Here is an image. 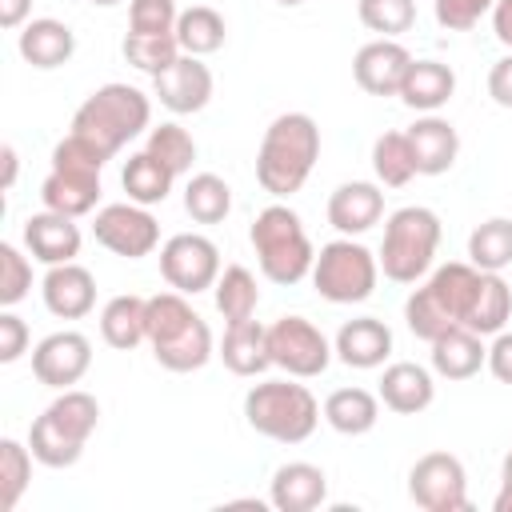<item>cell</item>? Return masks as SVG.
Returning <instances> with one entry per match:
<instances>
[{
  "label": "cell",
  "instance_id": "6da1fadb",
  "mask_svg": "<svg viewBox=\"0 0 512 512\" xmlns=\"http://www.w3.org/2000/svg\"><path fill=\"white\" fill-rule=\"evenodd\" d=\"M316 160H320L316 120L308 112H280L264 128V140L256 148V184L268 196L288 200L308 184Z\"/></svg>",
  "mask_w": 512,
  "mask_h": 512
},
{
  "label": "cell",
  "instance_id": "7a4b0ae2",
  "mask_svg": "<svg viewBox=\"0 0 512 512\" xmlns=\"http://www.w3.org/2000/svg\"><path fill=\"white\" fill-rule=\"evenodd\" d=\"M148 344L168 372H196L212 360V328L176 288L148 296Z\"/></svg>",
  "mask_w": 512,
  "mask_h": 512
},
{
  "label": "cell",
  "instance_id": "3957f363",
  "mask_svg": "<svg viewBox=\"0 0 512 512\" xmlns=\"http://www.w3.org/2000/svg\"><path fill=\"white\" fill-rule=\"evenodd\" d=\"M476 288H480V268H476V264H468V260L440 264V268H436L420 288H412V296L404 300V324H408V332L432 344L440 332L464 324L468 312H472Z\"/></svg>",
  "mask_w": 512,
  "mask_h": 512
},
{
  "label": "cell",
  "instance_id": "277c9868",
  "mask_svg": "<svg viewBox=\"0 0 512 512\" xmlns=\"http://www.w3.org/2000/svg\"><path fill=\"white\" fill-rule=\"evenodd\" d=\"M100 424V404L92 392L64 388L28 428V448L44 468H72L84 456L88 436Z\"/></svg>",
  "mask_w": 512,
  "mask_h": 512
},
{
  "label": "cell",
  "instance_id": "5b68a950",
  "mask_svg": "<svg viewBox=\"0 0 512 512\" xmlns=\"http://www.w3.org/2000/svg\"><path fill=\"white\" fill-rule=\"evenodd\" d=\"M148 120H152V100H148L140 88L112 80V84H100V88L76 108L72 132L84 136L88 144H96V148L112 160L128 140H136V136L148 128Z\"/></svg>",
  "mask_w": 512,
  "mask_h": 512
},
{
  "label": "cell",
  "instance_id": "8992f818",
  "mask_svg": "<svg viewBox=\"0 0 512 512\" xmlns=\"http://www.w3.org/2000/svg\"><path fill=\"white\" fill-rule=\"evenodd\" d=\"M248 240L256 248V264L272 284H300L304 276H312V260L316 248L304 232V220L288 208V204H268L264 212H256Z\"/></svg>",
  "mask_w": 512,
  "mask_h": 512
},
{
  "label": "cell",
  "instance_id": "52a82bcc",
  "mask_svg": "<svg viewBox=\"0 0 512 512\" xmlns=\"http://www.w3.org/2000/svg\"><path fill=\"white\" fill-rule=\"evenodd\" d=\"M108 156L88 144L84 136L68 132L56 148H52V172L44 176L40 184V200L44 208L52 212H64V216H88L100 200V172H104Z\"/></svg>",
  "mask_w": 512,
  "mask_h": 512
},
{
  "label": "cell",
  "instance_id": "ba28073f",
  "mask_svg": "<svg viewBox=\"0 0 512 512\" xmlns=\"http://www.w3.org/2000/svg\"><path fill=\"white\" fill-rule=\"evenodd\" d=\"M320 404L316 396L292 380H264L252 384L244 396V420L252 432L276 440V444H304L316 424H320Z\"/></svg>",
  "mask_w": 512,
  "mask_h": 512
},
{
  "label": "cell",
  "instance_id": "9c48e42d",
  "mask_svg": "<svg viewBox=\"0 0 512 512\" xmlns=\"http://www.w3.org/2000/svg\"><path fill=\"white\" fill-rule=\"evenodd\" d=\"M440 248V216L424 204H408L396 208L384 224V240H380V272L396 284H416L420 276H428L432 260Z\"/></svg>",
  "mask_w": 512,
  "mask_h": 512
},
{
  "label": "cell",
  "instance_id": "30bf717a",
  "mask_svg": "<svg viewBox=\"0 0 512 512\" xmlns=\"http://www.w3.org/2000/svg\"><path fill=\"white\" fill-rule=\"evenodd\" d=\"M380 280V260L376 252H368L360 240L340 236L328 240L316 260H312V288L328 300V304H360L372 296Z\"/></svg>",
  "mask_w": 512,
  "mask_h": 512
},
{
  "label": "cell",
  "instance_id": "8fae6325",
  "mask_svg": "<svg viewBox=\"0 0 512 512\" xmlns=\"http://www.w3.org/2000/svg\"><path fill=\"white\" fill-rule=\"evenodd\" d=\"M268 356L276 368H284L296 380L324 376L332 364V344L328 336L308 320V316H280L268 324Z\"/></svg>",
  "mask_w": 512,
  "mask_h": 512
},
{
  "label": "cell",
  "instance_id": "7c38bea8",
  "mask_svg": "<svg viewBox=\"0 0 512 512\" xmlns=\"http://www.w3.org/2000/svg\"><path fill=\"white\" fill-rule=\"evenodd\" d=\"M408 496L424 512H468V472L452 452H424L408 468Z\"/></svg>",
  "mask_w": 512,
  "mask_h": 512
},
{
  "label": "cell",
  "instance_id": "4fadbf2b",
  "mask_svg": "<svg viewBox=\"0 0 512 512\" xmlns=\"http://www.w3.org/2000/svg\"><path fill=\"white\" fill-rule=\"evenodd\" d=\"M220 272V248L200 232H176L160 244V276L184 296L208 292Z\"/></svg>",
  "mask_w": 512,
  "mask_h": 512
},
{
  "label": "cell",
  "instance_id": "5bb4252c",
  "mask_svg": "<svg viewBox=\"0 0 512 512\" xmlns=\"http://www.w3.org/2000/svg\"><path fill=\"white\" fill-rule=\"evenodd\" d=\"M92 236H96V244H104L112 256H124V260H140L160 248V224L136 200L104 204L92 220Z\"/></svg>",
  "mask_w": 512,
  "mask_h": 512
},
{
  "label": "cell",
  "instance_id": "9a60e30c",
  "mask_svg": "<svg viewBox=\"0 0 512 512\" xmlns=\"http://www.w3.org/2000/svg\"><path fill=\"white\" fill-rule=\"evenodd\" d=\"M92 368V340L76 328L64 332H48L36 348H32V376L56 392L72 388L84 380V372Z\"/></svg>",
  "mask_w": 512,
  "mask_h": 512
},
{
  "label": "cell",
  "instance_id": "2e32d148",
  "mask_svg": "<svg viewBox=\"0 0 512 512\" xmlns=\"http://www.w3.org/2000/svg\"><path fill=\"white\" fill-rule=\"evenodd\" d=\"M212 88H216L212 68L204 64V56H188V52H180L160 76H152V96L176 116H192L208 108Z\"/></svg>",
  "mask_w": 512,
  "mask_h": 512
},
{
  "label": "cell",
  "instance_id": "e0dca14e",
  "mask_svg": "<svg viewBox=\"0 0 512 512\" xmlns=\"http://www.w3.org/2000/svg\"><path fill=\"white\" fill-rule=\"evenodd\" d=\"M416 56L400 44V40H368L356 56H352V76L368 96H400V84L408 76V64Z\"/></svg>",
  "mask_w": 512,
  "mask_h": 512
},
{
  "label": "cell",
  "instance_id": "ac0fdd59",
  "mask_svg": "<svg viewBox=\"0 0 512 512\" xmlns=\"http://www.w3.org/2000/svg\"><path fill=\"white\" fill-rule=\"evenodd\" d=\"M80 244H84V236H80L76 216H64V212L44 208V212H32L24 220V248H28L32 260H40L48 268L76 260L80 256Z\"/></svg>",
  "mask_w": 512,
  "mask_h": 512
},
{
  "label": "cell",
  "instance_id": "d6986e66",
  "mask_svg": "<svg viewBox=\"0 0 512 512\" xmlns=\"http://www.w3.org/2000/svg\"><path fill=\"white\" fill-rule=\"evenodd\" d=\"M40 296L56 320H80L96 308V276L76 260L52 264L40 280Z\"/></svg>",
  "mask_w": 512,
  "mask_h": 512
},
{
  "label": "cell",
  "instance_id": "ffe728a7",
  "mask_svg": "<svg viewBox=\"0 0 512 512\" xmlns=\"http://www.w3.org/2000/svg\"><path fill=\"white\" fill-rule=\"evenodd\" d=\"M328 500V476L320 464L288 460L268 480V504L280 512H312Z\"/></svg>",
  "mask_w": 512,
  "mask_h": 512
},
{
  "label": "cell",
  "instance_id": "44dd1931",
  "mask_svg": "<svg viewBox=\"0 0 512 512\" xmlns=\"http://www.w3.org/2000/svg\"><path fill=\"white\" fill-rule=\"evenodd\" d=\"M384 216V192L372 180H344L328 196V224L340 236H364Z\"/></svg>",
  "mask_w": 512,
  "mask_h": 512
},
{
  "label": "cell",
  "instance_id": "7402d4cb",
  "mask_svg": "<svg viewBox=\"0 0 512 512\" xmlns=\"http://www.w3.org/2000/svg\"><path fill=\"white\" fill-rule=\"evenodd\" d=\"M332 352L340 364L348 368H380L388 356H392V328L376 316H356V320H344L336 340H332Z\"/></svg>",
  "mask_w": 512,
  "mask_h": 512
},
{
  "label": "cell",
  "instance_id": "603a6c76",
  "mask_svg": "<svg viewBox=\"0 0 512 512\" xmlns=\"http://www.w3.org/2000/svg\"><path fill=\"white\" fill-rule=\"evenodd\" d=\"M408 144H412L416 176H444L456 164V156H460V132L444 116H436V112L420 116L408 128Z\"/></svg>",
  "mask_w": 512,
  "mask_h": 512
},
{
  "label": "cell",
  "instance_id": "cb8c5ba5",
  "mask_svg": "<svg viewBox=\"0 0 512 512\" xmlns=\"http://www.w3.org/2000/svg\"><path fill=\"white\" fill-rule=\"evenodd\" d=\"M16 48L20 56L40 68V72H52V68H64L72 56H76V32L64 24V20H52V16H36L20 28L16 36Z\"/></svg>",
  "mask_w": 512,
  "mask_h": 512
},
{
  "label": "cell",
  "instance_id": "d4e9b609",
  "mask_svg": "<svg viewBox=\"0 0 512 512\" xmlns=\"http://www.w3.org/2000/svg\"><path fill=\"white\" fill-rule=\"evenodd\" d=\"M380 404L396 416H416L424 412L432 400H436V384H432V372L424 364H412V360H396L384 368L380 376Z\"/></svg>",
  "mask_w": 512,
  "mask_h": 512
},
{
  "label": "cell",
  "instance_id": "484cf974",
  "mask_svg": "<svg viewBox=\"0 0 512 512\" xmlns=\"http://www.w3.org/2000/svg\"><path fill=\"white\" fill-rule=\"evenodd\" d=\"M484 364H488L484 336L464 324H456L432 340V372L444 380H472Z\"/></svg>",
  "mask_w": 512,
  "mask_h": 512
},
{
  "label": "cell",
  "instance_id": "4316f807",
  "mask_svg": "<svg viewBox=\"0 0 512 512\" xmlns=\"http://www.w3.org/2000/svg\"><path fill=\"white\" fill-rule=\"evenodd\" d=\"M452 92H456V72L444 60H412L400 84V100L420 116L440 112L452 100Z\"/></svg>",
  "mask_w": 512,
  "mask_h": 512
},
{
  "label": "cell",
  "instance_id": "83f0119b",
  "mask_svg": "<svg viewBox=\"0 0 512 512\" xmlns=\"http://www.w3.org/2000/svg\"><path fill=\"white\" fill-rule=\"evenodd\" d=\"M224 368L232 376H260L264 368H272V356H268V328L260 320H236L224 328V340H220V352Z\"/></svg>",
  "mask_w": 512,
  "mask_h": 512
},
{
  "label": "cell",
  "instance_id": "f1b7e54d",
  "mask_svg": "<svg viewBox=\"0 0 512 512\" xmlns=\"http://www.w3.org/2000/svg\"><path fill=\"white\" fill-rule=\"evenodd\" d=\"M100 336L116 352H132L148 340V300L136 292H120L100 308Z\"/></svg>",
  "mask_w": 512,
  "mask_h": 512
},
{
  "label": "cell",
  "instance_id": "f546056e",
  "mask_svg": "<svg viewBox=\"0 0 512 512\" xmlns=\"http://www.w3.org/2000/svg\"><path fill=\"white\" fill-rule=\"evenodd\" d=\"M324 420L340 436H364L380 420V396L368 388H336L324 400Z\"/></svg>",
  "mask_w": 512,
  "mask_h": 512
},
{
  "label": "cell",
  "instance_id": "4dcf8cb0",
  "mask_svg": "<svg viewBox=\"0 0 512 512\" xmlns=\"http://www.w3.org/2000/svg\"><path fill=\"white\" fill-rule=\"evenodd\" d=\"M120 184H124L128 200L152 208V204H164V200H168V192H172V184H176V172H172L168 164H160L152 152L140 148V152L128 156V164H124V172H120Z\"/></svg>",
  "mask_w": 512,
  "mask_h": 512
},
{
  "label": "cell",
  "instance_id": "1f68e13d",
  "mask_svg": "<svg viewBox=\"0 0 512 512\" xmlns=\"http://www.w3.org/2000/svg\"><path fill=\"white\" fill-rule=\"evenodd\" d=\"M508 316H512V288L504 284L500 272H480V288H476L464 328H472L480 336H496V332H504Z\"/></svg>",
  "mask_w": 512,
  "mask_h": 512
},
{
  "label": "cell",
  "instance_id": "d6a6232c",
  "mask_svg": "<svg viewBox=\"0 0 512 512\" xmlns=\"http://www.w3.org/2000/svg\"><path fill=\"white\" fill-rule=\"evenodd\" d=\"M224 36H228V24L208 4H192L176 20V40H180V52H188V56H212V52H220L224 48Z\"/></svg>",
  "mask_w": 512,
  "mask_h": 512
},
{
  "label": "cell",
  "instance_id": "836d02e7",
  "mask_svg": "<svg viewBox=\"0 0 512 512\" xmlns=\"http://www.w3.org/2000/svg\"><path fill=\"white\" fill-rule=\"evenodd\" d=\"M212 296H216V312L236 324V320H252L256 316V304H260V288H256V276L244 268V264H228L216 284H212Z\"/></svg>",
  "mask_w": 512,
  "mask_h": 512
},
{
  "label": "cell",
  "instance_id": "e575fe53",
  "mask_svg": "<svg viewBox=\"0 0 512 512\" xmlns=\"http://www.w3.org/2000/svg\"><path fill=\"white\" fill-rule=\"evenodd\" d=\"M468 264H476L480 272H504L512 264V220L508 216H492L472 228Z\"/></svg>",
  "mask_w": 512,
  "mask_h": 512
},
{
  "label": "cell",
  "instance_id": "d590c367",
  "mask_svg": "<svg viewBox=\"0 0 512 512\" xmlns=\"http://www.w3.org/2000/svg\"><path fill=\"white\" fill-rule=\"evenodd\" d=\"M184 212L196 224H220L232 212V188H228V180L216 176V172H196L184 184Z\"/></svg>",
  "mask_w": 512,
  "mask_h": 512
},
{
  "label": "cell",
  "instance_id": "8d00e7d4",
  "mask_svg": "<svg viewBox=\"0 0 512 512\" xmlns=\"http://www.w3.org/2000/svg\"><path fill=\"white\" fill-rule=\"evenodd\" d=\"M372 172H376V180L384 188H404L416 176L408 132H380L372 140Z\"/></svg>",
  "mask_w": 512,
  "mask_h": 512
},
{
  "label": "cell",
  "instance_id": "74e56055",
  "mask_svg": "<svg viewBox=\"0 0 512 512\" xmlns=\"http://www.w3.org/2000/svg\"><path fill=\"white\" fill-rule=\"evenodd\" d=\"M32 448L4 436L0 440V512H12L20 504V496L32 484Z\"/></svg>",
  "mask_w": 512,
  "mask_h": 512
},
{
  "label": "cell",
  "instance_id": "f35d334b",
  "mask_svg": "<svg viewBox=\"0 0 512 512\" xmlns=\"http://www.w3.org/2000/svg\"><path fill=\"white\" fill-rule=\"evenodd\" d=\"M124 60L148 76H160L176 56H180V40L176 32H160V36H144V32H128L120 44Z\"/></svg>",
  "mask_w": 512,
  "mask_h": 512
},
{
  "label": "cell",
  "instance_id": "ab89813d",
  "mask_svg": "<svg viewBox=\"0 0 512 512\" xmlns=\"http://www.w3.org/2000/svg\"><path fill=\"white\" fill-rule=\"evenodd\" d=\"M356 16L376 36H404L416 24V0H356Z\"/></svg>",
  "mask_w": 512,
  "mask_h": 512
},
{
  "label": "cell",
  "instance_id": "60d3db41",
  "mask_svg": "<svg viewBox=\"0 0 512 512\" xmlns=\"http://www.w3.org/2000/svg\"><path fill=\"white\" fill-rule=\"evenodd\" d=\"M144 152H152L160 164H168L176 176H184L192 168V160H196V140L180 124H160V128H148Z\"/></svg>",
  "mask_w": 512,
  "mask_h": 512
},
{
  "label": "cell",
  "instance_id": "b9f144b4",
  "mask_svg": "<svg viewBox=\"0 0 512 512\" xmlns=\"http://www.w3.org/2000/svg\"><path fill=\"white\" fill-rule=\"evenodd\" d=\"M32 288V260L12 244L4 240L0 244V308H16Z\"/></svg>",
  "mask_w": 512,
  "mask_h": 512
},
{
  "label": "cell",
  "instance_id": "7bdbcfd3",
  "mask_svg": "<svg viewBox=\"0 0 512 512\" xmlns=\"http://www.w3.org/2000/svg\"><path fill=\"white\" fill-rule=\"evenodd\" d=\"M176 0H128V32H144V36H160V32H176Z\"/></svg>",
  "mask_w": 512,
  "mask_h": 512
},
{
  "label": "cell",
  "instance_id": "ee69618b",
  "mask_svg": "<svg viewBox=\"0 0 512 512\" xmlns=\"http://www.w3.org/2000/svg\"><path fill=\"white\" fill-rule=\"evenodd\" d=\"M496 0H436V24L448 32H468L484 16H492Z\"/></svg>",
  "mask_w": 512,
  "mask_h": 512
},
{
  "label": "cell",
  "instance_id": "f6af8a7d",
  "mask_svg": "<svg viewBox=\"0 0 512 512\" xmlns=\"http://www.w3.org/2000/svg\"><path fill=\"white\" fill-rule=\"evenodd\" d=\"M24 352H28V324L12 308H4L0 312V364H16Z\"/></svg>",
  "mask_w": 512,
  "mask_h": 512
},
{
  "label": "cell",
  "instance_id": "bcb514c9",
  "mask_svg": "<svg viewBox=\"0 0 512 512\" xmlns=\"http://www.w3.org/2000/svg\"><path fill=\"white\" fill-rule=\"evenodd\" d=\"M488 372L500 384H512V332H496L488 344Z\"/></svg>",
  "mask_w": 512,
  "mask_h": 512
},
{
  "label": "cell",
  "instance_id": "7dc6e473",
  "mask_svg": "<svg viewBox=\"0 0 512 512\" xmlns=\"http://www.w3.org/2000/svg\"><path fill=\"white\" fill-rule=\"evenodd\" d=\"M488 96H492V104L512 108V52L500 56V60L488 68Z\"/></svg>",
  "mask_w": 512,
  "mask_h": 512
},
{
  "label": "cell",
  "instance_id": "c3c4849f",
  "mask_svg": "<svg viewBox=\"0 0 512 512\" xmlns=\"http://www.w3.org/2000/svg\"><path fill=\"white\" fill-rule=\"evenodd\" d=\"M492 32H496V40L512 52V0H496V4H492Z\"/></svg>",
  "mask_w": 512,
  "mask_h": 512
},
{
  "label": "cell",
  "instance_id": "681fc988",
  "mask_svg": "<svg viewBox=\"0 0 512 512\" xmlns=\"http://www.w3.org/2000/svg\"><path fill=\"white\" fill-rule=\"evenodd\" d=\"M32 12V0H0V28H24Z\"/></svg>",
  "mask_w": 512,
  "mask_h": 512
},
{
  "label": "cell",
  "instance_id": "f907efd6",
  "mask_svg": "<svg viewBox=\"0 0 512 512\" xmlns=\"http://www.w3.org/2000/svg\"><path fill=\"white\" fill-rule=\"evenodd\" d=\"M492 508H496V512H512V452H508L504 464H500V492H496Z\"/></svg>",
  "mask_w": 512,
  "mask_h": 512
},
{
  "label": "cell",
  "instance_id": "816d5d0a",
  "mask_svg": "<svg viewBox=\"0 0 512 512\" xmlns=\"http://www.w3.org/2000/svg\"><path fill=\"white\" fill-rule=\"evenodd\" d=\"M0 160H4V192L16 184V148L12 144H4L0 148Z\"/></svg>",
  "mask_w": 512,
  "mask_h": 512
},
{
  "label": "cell",
  "instance_id": "f5cc1de1",
  "mask_svg": "<svg viewBox=\"0 0 512 512\" xmlns=\"http://www.w3.org/2000/svg\"><path fill=\"white\" fill-rule=\"evenodd\" d=\"M88 4H100V8H112V4H120V0H88Z\"/></svg>",
  "mask_w": 512,
  "mask_h": 512
},
{
  "label": "cell",
  "instance_id": "db71d44e",
  "mask_svg": "<svg viewBox=\"0 0 512 512\" xmlns=\"http://www.w3.org/2000/svg\"><path fill=\"white\" fill-rule=\"evenodd\" d=\"M276 4H284V8H296V4H304V0H276Z\"/></svg>",
  "mask_w": 512,
  "mask_h": 512
}]
</instances>
